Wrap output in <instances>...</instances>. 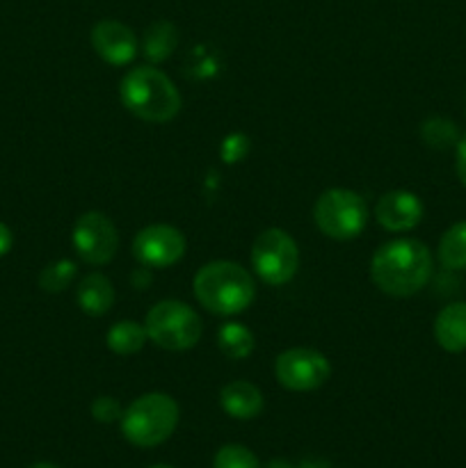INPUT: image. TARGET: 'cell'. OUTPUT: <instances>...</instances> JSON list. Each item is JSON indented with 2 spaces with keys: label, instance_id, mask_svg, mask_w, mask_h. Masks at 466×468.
<instances>
[{
  "label": "cell",
  "instance_id": "6da1fadb",
  "mask_svg": "<svg viewBox=\"0 0 466 468\" xmlns=\"http://www.w3.org/2000/svg\"><path fill=\"white\" fill-rule=\"evenodd\" d=\"M432 270L428 245L414 238L384 242L370 261L373 283L391 297H411L420 292L432 279Z\"/></svg>",
  "mask_w": 466,
  "mask_h": 468
},
{
  "label": "cell",
  "instance_id": "7a4b0ae2",
  "mask_svg": "<svg viewBox=\"0 0 466 468\" xmlns=\"http://www.w3.org/2000/svg\"><path fill=\"white\" fill-rule=\"evenodd\" d=\"M195 297L206 311L238 315L251 306L256 283L242 265L233 261H210L195 274Z\"/></svg>",
  "mask_w": 466,
  "mask_h": 468
},
{
  "label": "cell",
  "instance_id": "3957f363",
  "mask_svg": "<svg viewBox=\"0 0 466 468\" xmlns=\"http://www.w3.org/2000/svg\"><path fill=\"white\" fill-rule=\"evenodd\" d=\"M119 99L128 112L146 123H167L181 110V94L176 85L151 64L131 69L122 78Z\"/></svg>",
  "mask_w": 466,
  "mask_h": 468
},
{
  "label": "cell",
  "instance_id": "277c9868",
  "mask_svg": "<svg viewBox=\"0 0 466 468\" xmlns=\"http://www.w3.org/2000/svg\"><path fill=\"white\" fill-rule=\"evenodd\" d=\"M178 425V405L167 393H146L126 407L122 432L132 446L154 448L167 441Z\"/></svg>",
  "mask_w": 466,
  "mask_h": 468
},
{
  "label": "cell",
  "instance_id": "5b68a950",
  "mask_svg": "<svg viewBox=\"0 0 466 468\" xmlns=\"http://www.w3.org/2000/svg\"><path fill=\"white\" fill-rule=\"evenodd\" d=\"M144 329L149 341L169 352L190 350L199 343L204 324L196 311L185 302L163 300L146 314Z\"/></svg>",
  "mask_w": 466,
  "mask_h": 468
},
{
  "label": "cell",
  "instance_id": "8992f818",
  "mask_svg": "<svg viewBox=\"0 0 466 468\" xmlns=\"http://www.w3.org/2000/svg\"><path fill=\"white\" fill-rule=\"evenodd\" d=\"M313 219L320 233L332 240H355L368 224V206L355 190L332 187L315 201Z\"/></svg>",
  "mask_w": 466,
  "mask_h": 468
},
{
  "label": "cell",
  "instance_id": "52a82bcc",
  "mask_svg": "<svg viewBox=\"0 0 466 468\" xmlns=\"http://www.w3.org/2000/svg\"><path fill=\"white\" fill-rule=\"evenodd\" d=\"M251 268L268 286H283L300 268L297 242L283 229H265L251 245Z\"/></svg>",
  "mask_w": 466,
  "mask_h": 468
},
{
  "label": "cell",
  "instance_id": "ba28073f",
  "mask_svg": "<svg viewBox=\"0 0 466 468\" xmlns=\"http://www.w3.org/2000/svg\"><path fill=\"white\" fill-rule=\"evenodd\" d=\"M274 375L277 382L288 391H315L323 387L332 375L327 356L320 355L318 350L311 347H291L281 352L274 361Z\"/></svg>",
  "mask_w": 466,
  "mask_h": 468
},
{
  "label": "cell",
  "instance_id": "9c48e42d",
  "mask_svg": "<svg viewBox=\"0 0 466 468\" xmlns=\"http://www.w3.org/2000/svg\"><path fill=\"white\" fill-rule=\"evenodd\" d=\"M71 242L76 254L90 265H105L114 259L119 250L117 227L108 215L99 210L80 215L73 227Z\"/></svg>",
  "mask_w": 466,
  "mask_h": 468
},
{
  "label": "cell",
  "instance_id": "30bf717a",
  "mask_svg": "<svg viewBox=\"0 0 466 468\" xmlns=\"http://www.w3.org/2000/svg\"><path fill=\"white\" fill-rule=\"evenodd\" d=\"M185 236L172 224H151L132 240V254L146 268H172L185 254Z\"/></svg>",
  "mask_w": 466,
  "mask_h": 468
},
{
  "label": "cell",
  "instance_id": "8fae6325",
  "mask_svg": "<svg viewBox=\"0 0 466 468\" xmlns=\"http://www.w3.org/2000/svg\"><path fill=\"white\" fill-rule=\"evenodd\" d=\"M91 46L103 62L112 67H126L140 50V39L126 23L105 18L91 27Z\"/></svg>",
  "mask_w": 466,
  "mask_h": 468
},
{
  "label": "cell",
  "instance_id": "7c38bea8",
  "mask_svg": "<svg viewBox=\"0 0 466 468\" xmlns=\"http://www.w3.org/2000/svg\"><path fill=\"white\" fill-rule=\"evenodd\" d=\"M423 201L409 190H391L384 192L375 204V219L382 229L391 233L411 231L423 219Z\"/></svg>",
  "mask_w": 466,
  "mask_h": 468
},
{
  "label": "cell",
  "instance_id": "4fadbf2b",
  "mask_svg": "<svg viewBox=\"0 0 466 468\" xmlns=\"http://www.w3.org/2000/svg\"><path fill=\"white\" fill-rule=\"evenodd\" d=\"M434 338L452 355L466 350V302H452L439 311L434 320Z\"/></svg>",
  "mask_w": 466,
  "mask_h": 468
},
{
  "label": "cell",
  "instance_id": "5bb4252c",
  "mask_svg": "<svg viewBox=\"0 0 466 468\" xmlns=\"http://www.w3.org/2000/svg\"><path fill=\"white\" fill-rule=\"evenodd\" d=\"M219 405L231 419L251 420L263 411V393L251 382H228L219 391Z\"/></svg>",
  "mask_w": 466,
  "mask_h": 468
},
{
  "label": "cell",
  "instance_id": "9a60e30c",
  "mask_svg": "<svg viewBox=\"0 0 466 468\" xmlns=\"http://www.w3.org/2000/svg\"><path fill=\"white\" fill-rule=\"evenodd\" d=\"M76 302L78 306H80L82 314L94 315V318L105 315L114 304L112 282L101 272L87 274V277L80 282V286H78Z\"/></svg>",
  "mask_w": 466,
  "mask_h": 468
},
{
  "label": "cell",
  "instance_id": "2e32d148",
  "mask_svg": "<svg viewBox=\"0 0 466 468\" xmlns=\"http://www.w3.org/2000/svg\"><path fill=\"white\" fill-rule=\"evenodd\" d=\"M178 44V30L169 21H155L142 37V53L149 62H164Z\"/></svg>",
  "mask_w": 466,
  "mask_h": 468
},
{
  "label": "cell",
  "instance_id": "e0dca14e",
  "mask_svg": "<svg viewBox=\"0 0 466 468\" xmlns=\"http://www.w3.org/2000/svg\"><path fill=\"white\" fill-rule=\"evenodd\" d=\"M146 338L149 336H146L144 324L135 323V320H119L105 334V343H108L110 350L122 356L140 352L144 347Z\"/></svg>",
  "mask_w": 466,
  "mask_h": 468
},
{
  "label": "cell",
  "instance_id": "ac0fdd59",
  "mask_svg": "<svg viewBox=\"0 0 466 468\" xmlns=\"http://www.w3.org/2000/svg\"><path fill=\"white\" fill-rule=\"evenodd\" d=\"M217 347L228 359L242 361L254 352V334L242 323H224L217 332Z\"/></svg>",
  "mask_w": 466,
  "mask_h": 468
},
{
  "label": "cell",
  "instance_id": "d6986e66",
  "mask_svg": "<svg viewBox=\"0 0 466 468\" xmlns=\"http://www.w3.org/2000/svg\"><path fill=\"white\" fill-rule=\"evenodd\" d=\"M439 261L448 270H466V219L443 233L439 242Z\"/></svg>",
  "mask_w": 466,
  "mask_h": 468
},
{
  "label": "cell",
  "instance_id": "ffe728a7",
  "mask_svg": "<svg viewBox=\"0 0 466 468\" xmlns=\"http://www.w3.org/2000/svg\"><path fill=\"white\" fill-rule=\"evenodd\" d=\"M420 137L428 146H434V149H450L460 142V133H457V126L450 122V119L443 117H432L428 122H423L420 126Z\"/></svg>",
  "mask_w": 466,
  "mask_h": 468
},
{
  "label": "cell",
  "instance_id": "44dd1931",
  "mask_svg": "<svg viewBox=\"0 0 466 468\" xmlns=\"http://www.w3.org/2000/svg\"><path fill=\"white\" fill-rule=\"evenodd\" d=\"M76 263L69 259H59L55 263L46 265L39 274V286L46 292H62L71 286V282L76 279Z\"/></svg>",
  "mask_w": 466,
  "mask_h": 468
},
{
  "label": "cell",
  "instance_id": "7402d4cb",
  "mask_svg": "<svg viewBox=\"0 0 466 468\" xmlns=\"http://www.w3.org/2000/svg\"><path fill=\"white\" fill-rule=\"evenodd\" d=\"M213 468H260V462L249 448L228 443V446H222L217 451Z\"/></svg>",
  "mask_w": 466,
  "mask_h": 468
},
{
  "label": "cell",
  "instance_id": "603a6c76",
  "mask_svg": "<svg viewBox=\"0 0 466 468\" xmlns=\"http://www.w3.org/2000/svg\"><path fill=\"white\" fill-rule=\"evenodd\" d=\"M91 416H94L99 423H114V420H122L123 410L114 398L101 396L91 402Z\"/></svg>",
  "mask_w": 466,
  "mask_h": 468
},
{
  "label": "cell",
  "instance_id": "cb8c5ba5",
  "mask_svg": "<svg viewBox=\"0 0 466 468\" xmlns=\"http://www.w3.org/2000/svg\"><path fill=\"white\" fill-rule=\"evenodd\" d=\"M455 169L460 181L466 186V133L460 137V142L455 144Z\"/></svg>",
  "mask_w": 466,
  "mask_h": 468
},
{
  "label": "cell",
  "instance_id": "d4e9b609",
  "mask_svg": "<svg viewBox=\"0 0 466 468\" xmlns=\"http://www.w3.org/2000/svg\"><path fill=\"white\" fill-rule=\"evenodd\" d=\"M12 242H14L12 231H9L7 224L0 222V256H5L9 250H12Z\"/></svg>",
  "mask_w": 466,
  "mask_h": 468
},
{
  "label": "cell",
  "instance_id": "484cf974",
  "mask_svg": "<svg viewBox=\"0 0 466 468\" xmlns=\"http://www.w3.org/2000/svg\"><path fill=\"white\" fill-rule=\"evenodd\" d=\"M295 468H332L327 464V462H323V460H306V462H302L300 466H295Z\"/></svg>",
  "mask_w": 466,
  "mask_h": 468
},
{
  "label": "cell",
  "instance_id": "4316f807",
  "mask_svg": "<svg viewBox=\"0 0 466 468\" xmlns=\"http://www.w3.org/2000/svg\"><path fill=\"white\" fill-rule=\"evenodd\" d=\"M268 468H295V466H291L288 462H283V460H274Z\"/></svg>",
  "mask_w": 466,
  "mask_h": 468
},
{
  "label": "cell",
  "instance_id": "83f0119b",
  "mask_svg": "<svg viewBox=\"0 0 466 468\" xmlns=\"http://www.w3.org/2000/svg\"><path fill=\"white\" fill-rule=\"evenodd\" d=\"M30 468H58V466L48 464V462H39V464H35V466H30Z\"/></svg>",
  "mask_w": 466,
  "mask_h": 468
},
{
  "label": "cell",
  "instance_id": "f1b7e54d",
  "mask_svg": "<svg viewBox=\"0 0 466 468\" xmlns=\"http://www.w3.org/2000/svg\"><path fill=\"white\" fill-rule=\"evenodd\" d=\"M149 468H172V466H164V464H155V466H149Z\"/></svg>",
  "mask_w": 466,
  "mask_h": 468
}]
</instances>
